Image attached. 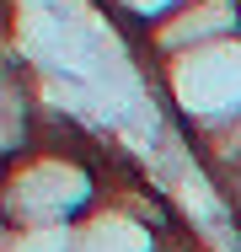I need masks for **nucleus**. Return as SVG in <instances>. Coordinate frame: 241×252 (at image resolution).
I'll use <instances>...</instances> for the list:
<instances>
[{
	"label": "nucleus",
	"instance_id": "obj_1",
	"mask_svg": "<svg viewBox=\"0 0 241 252\" xmlns=\"http://www.w3.org/2000/svg\"><path fill=\"white\" fill-rule=\"evenodd\" d=\"M166 92L193 124L225 129L241 118V38H214L198 49L166 54Z\"/></svg>",
	"mask_w": 241,
	"mask_h": 252
},
{
	"label": "nucleus",
	"instance_id": "obj_2",
	"mask_svg": "<svg viewBox=\"0 0 241 252\" xmlns=\"http://www.w3.org/2000/svg\"><path fill=\"white\" fill-rule=\"evenodd\" d=\"M91 199V177L70 156H32L11 172L5 183V209L22 225H70V215Z\"/></svg>",
	"mask_w": 241,
	"mask_h": 252
},
{
	"label": "nucleus",
	"instance_id": "obj_3",
	"mask_svg": "<svg viewBox=\"0 0 241 252\" xmlns=\"http://www.w3.org/2000/svg\"><path fill=\"white\" fill-rule=\"evenodd\" d=\"M241 27L236 0H182L177 11H166L155 22V49L161 54H182L198 43H214V38H231Z\"/></svg>",
	"mask_w": 241,
	"mask_h": 252
},
{
	"label": "nucleus",
	"instance_id": "obj_4",
	"mask_svg": "<svg viewBox=\"0 0 241 252\" xmlns=\"http://www.w3.org/2000/svg\"><path fill=\"white\" fill-rule=\"evenodd\" d=\"M75 252H155V231L123 209H91L75 225Z\"/></svg>",
	"mask_w": 241,
	"mask_h": 252
},
{
	"label": "nucleus",
	"instance_id": "obj_5",
	"mask_svg": "<svg viewBox=\"0 0 241 252\" xmlns=\"http://www.w3.org/2000/svg\"><path fill=\"white\" fill-rule=\"evenodd\" d=\"M5 252H75V225H11Z\"/></svg>",
	"mask_w": 241,
	"mask_h": 252
},
{
	"label": "nucleus",
	"instance_id": "obj_6",
	"mask_svg": "<svg viewBox=\"0 0 241 252\" xmlns=\"http://www.w3.org/2000/svg\"><path fill=\"white\" fill-rule=\"evenodd\" d=\"M118 5H123L129 16H145V22L155 16V22H161V11H177L182 0H118Z\"/></svg>",
	"mask_w": 241,
	"mask_h": 252
},
{
	"label": "nucleus",
	"instance_id": "obj_7",
	"mask_svg": "<svg viewBox=\"0 0 241 252\" xmlns=\"http://www.w3.org/2000/svg\"><path fill=\"white\" fill-rule=\"evenodd\" d=\"M220 145H225V156H241V118L220 129Z\"/></svg>",
	"mask_w": 241,
	"mask_h": 252
}]
</instances>
